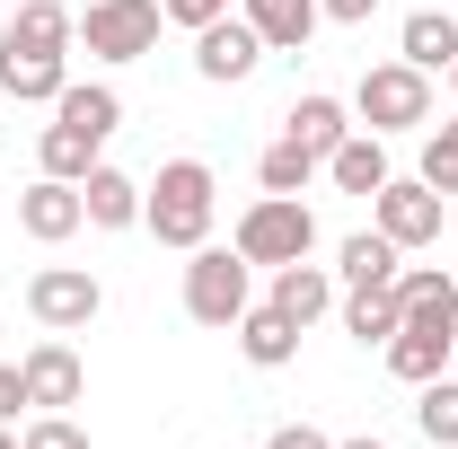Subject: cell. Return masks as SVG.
<instances>
[{
	"label": "cell",
	"instance_id": "1",
	"mask_svg": "<svg viewBox=\"0 0 458 449\" xmlns=\"http://www.w3.org/2000/svg\"><path fill=\"white\" fill-rule=\"evenodd\" d=\"M212 203H221V185H212V168L203 159H168V168L141 185V229L159 238V247H203L212 238Z\"/></svg>",
	"mask_w": 458,
	"mask_h": 449
},
{
	"label": "cell",
	"instance_id": "2",
	"mask_svg": "<svg viewBox=\"0 0 458 449\" xmlns=\"http://www.w3.org/2000/svg\"><path fill=\"white\" fill-rule=\"evenodd\" d=\"M247 265H300L309 247H318V212L300 203V194H256L247 212H238V238H229Z\"/></svg>",
	"mask_w": 458,
	"mask_h": 449
},
{
	"label": "cell",
	"instance_id": "3",
	"mask_svg": "<svg viewBox=\"0 0 458 449\" xmlns=\"http://www.w3.org/2000/svg\"><path fill=\"white\" fill-rule=\"evenodd\" d=\"M352 114H361V132H379V141L432 123V71H414V62H379V71H361Z\"/></svg>",
	"mask_w": 458,
	"mask_h": 449
},
{
	"label": "cell",
	"instance_id": "4",
	"mask_svg": "<svg viewBox=\"0 0 458 449\" xmlns=\"http://www.w3.org/2000/svg\"><path fill=\"white\" fill-rule=\"evenodd\" d=\"M256 300H247V256L238 247H194L185 256V318L194 326H238Z\"/></svg>",
	"mask_w": 458,
	"mask_h": 449
},
{
	"label": "cell",
	"instance_id": "5",
	"mask_svg": "<svg viewBox=\"0 0 458 449\" xmlns=\"http://www.w3.org/2000/svg\"><path fill=\"white\" fill-rule=\"evenodd\" d=\"M159 27H168L159 0H89L80 45H89L98 62H141V54H159Z\"/></svg>",
	"mask_w": 458,
	"mask_h": 449
},
{
	"label": "cell",
	"instance_id": "6",
	"mask_svg": "<svg viewBox=\"0 0 458 449\" xmlns=\"http://www.w3.org/2000/svg\"><path fill=\"white\" fill-rule=\"evenodd\" d=\"M441 221H450V194H432L423 176H388V185L370 194V229L397 238V247H432Z\"/></svg>",
	"mask_w": 458,
	"mask_h": 449
},
{
	"label": "cell",
	"instance_id": "7",
	"mask_svg": "<svg viewBox=\"0 0 458 449\" xmlns=\"http://www.w3.org/2000/svg\"><path fill=\"white\" fill-rule=\"evenodd\" d=\"M27 309H36L45 335H80V326H98L106 291H98V274H80V265H45V274L27 282Z\"/></svg>",
	"mask_w": 458,
	"mask_h": 449
},
{
	"label": "cell",
	"instance_id": "8",
	"mask_svg": "<svg viewBox=\"0 0 458 449\" xmlns=\"http://www.w3.org/2000/svg\"><path fill=\"white\" fill-rule=\"evenodd\" d=\"M256 62H265V36H256L247 18H212V27H194V71H203L212 89H238Z\"/></svg>",
	"mask_w": 458,
	"mask_h": 449
},
{
	"label": "cell",
	"instance_id": "9",
	"mask_svg": "<svg viewBox=\"0 0 458 449\" xmlns=\"http://www.w3.org/2000/svg\"><path fill=\"white\" fill-rule=\"evenodd\" d=\"M397 318L414 335H458V282L441 265H405L397 274Z\"/></svg>",
	"mask_w": 458,
	"mask_h": 449
},
{
	"label": "cell",
	"instance_id": "10",
	"mask_svg": "<svg viewBox=\"0 0 458 449\" xmlns=\"http://www.w3.org/2000/svg\"><path fill=\"white\" fill-rule=\"evenodd\" d=\"M18 229H27L36 247H62L71 229H89V212H80V185H71V176H36V185L18 194Z\"/></svg>",
	"mask_w": 458,
	"mask_h": 449
},
{
	"label": "cell",
	"instance_id": "11",
	"mask_svg": "<svg viewBox=\"0 0 458 449\" xmlns=\"http://www.w3.org/2000/svg\"><path fill=\"white\" fill-rule=\"evenodd\" d=\"M18 370H27V405H45V414H62V405H80V396H89V370H80V352H71V343H36Z\"/></svg>",
	"mask_w": 458,
	"mask_h": 449
},
{
	"label": "cell",
	"instance_id": "12",
	"mask_svg": "<svg viewBox=\"0 0 458 449\" xmlns=\"http://www.w3.org/2000/svg\"><path fill=\"white\" fill-rule=\"evenodd\" d=\"M283 132L300 141V150H318V159H327V150H344V141H352L361 123H352V106H344V97H327V89H309V97H291Z\"/></svg>",
	"mask_w": 458,
	"mask_h": 449
},
{
	"label": "cell",
	"instance_id": "13",
	"mask_svg": "<svg viewBox=\"0 0 458 449\" xmlns=\"http://www.w3.org/2000/svg\"><path fill=\"white\" fill-rule=\"evenodd\" d=\"M238 18L265 36V54H309V36H318V0H238Z\"/></svg>",
	"mask_w": 458,
	"mask_h": 449
},
{
	"label": "cell",
	"instance_id": "14",
	"mask_svg": "<svg viewBox=\"0 0 458 449\" xmlns=\"http://www.w3.org/2000/svg\"><path fill=\"white\" fill-rule=\"evenodd\" d=\"M80 212H89V229H132L141 221V176H123V168H98L80 176Z\"/></svg>",
	"mask_w": 458,
	"mask_h": 449
},
{
	"label": "cell",
	"instance_id": "15",
	"mask_svg": "<svg viewBox=\"0 0 458 449\" xmlns=\"http://www.w3.org/2000/svg\"><path fill=\"white\" fill-rule=\"evenodd\" d=\"M98 150H106V132H98V123H80V114H54V123H45V141H36L45 176H71V185L98 168Z\"/></svg>",
	"mask_w": 458,
	"mask_h": 449
},
{
	"label": "cell",
	"instance_id": "16",
	"mask_svg": "<svg viewBox=\"0 0 458 449\" xmlns=\"http://www.w3.org/2000/svg\"><path fill=\"white\" fill-rule=\"evenodd\" d=\"M62 89H71L62 54H18V45H0V97H18V106H54Z\"/></svg>",
	"mask_w": 458,
	"mask_h": 449
},
{
	"label": "cell",
	"instance_id": "17",
	"mask_svg": "<svg viewBox=\"0 0 458 449\" xmlns=\"http://www.w3.org/2000/svg\"><path fill=\"white\" fill-rule=\"evenodd\" d=\"M335 274L352 282V291H388V282L405 274V247H397V238H379V229H352V238L335 247Z\"/></svg>",
	"mask_w": 458,
	"mask_h": 449
},
{
	"label": "cell",
	"instance_id": "18",
	"mask_svg": "<svg viewBox=\"0 0 458 449\" xmlns=\"http://www.w3.org/2000/svg\"><path fill=\"white\" fill-rule=\"evenodd\" d=\"M274 309H283L291 326H318V318L335 309V274L309 265V256H300V265H274Z\"/></svg>",
	"mask_w": 458,
	"mask_h": 449
},
{
	"label": "cell",
	"instance_id": "19",
	"mask_svg": "<svg viewBox=\"0 0 458 449\" xmlns=\"http://www.w3.org/2000/svg\"><path fill=\"white\" fill-rule=\"evenodd\" d=\"M0 45H18V54H62V45H80V18H71L62 0H18V18L0 27Z\"/></svg>",
	"mask_w": 458,
	"mask_h": 449
},
{
	"label": "cell",
	"instance_id": "20",
	"mask_svg": "<svg viewBox=\"0 0 458 449\" xmlns=\"http://www.w3.org/2000/svg\"><path fill=\"white\" fill-rule=\"evenodd\" d=\"M397 62H414V71H450L458 62V18L450 9H414L397 27Z\"/></svg>",
	"mask_w": 458,
	"mask_h": 449
},
{
	"label": "cell",
	"instance_id": "21",
	"mask_svg": "<svg viewBox=\"0 0 458 449\" xmlns=\"http://www.w3.org/2000/svg\"><path fill=\"white\" fill-rule=\"evenodd\" d=\"M229 335H238V352H247L256 370H283L291 352H300V326H291V318L274 309V300H265V309H247V318H238Z\"/></svg>",
	"mask_w": 458,
	"mask_h": 449
},
{
	"label": "cell",
	"instance_id": "22",
	"mask_svg": "<svg viewBox=\"0 0 458 449\" xmlns=\"http://www.w3.org/2000/svg\"><path fill=\"white\" fill-rule=\"evenodd\" d=\"M379 352H388V370H397L405 388H423V379H441V370H450L458 335H414V326H397V335L379 343Z\"/></svg>",
	"mask_w": 458,
	"mask_h": 449
},
{
	"label": "cell",
	"instance_id": "23",
	"mask_svg": "<svg viewBox=\"0 0 458 449\" xmlns=\"http://www.w3.org/2000/svg\"><path fill=\"white\" fill-rule=\"evenodd\" d=\"M327 176H335L344 194H361V203H370V194L388 185V150H379V132H352L344 150H327Z\"/></svg>",
	"mask_w": 458,
	"mask_h": 449
},
{
	"label": "cell",
	"instance_id": "24",
	"mask_svg": "<svg viewBox=\"0 0 458 449\" xmlns=\"http://www.w3.org/2000/svg\"><path fill=\"white\" fill-rule=\"evenodd\" d=\"M327 168V159H318V150H300V141H265V159H256V185H265V194H309V176Z\"/></svg>",
	"mask_w": 458,
	"mask_h": 449
},
{
	"label": "cell",
	"instance_id": "25",
	"mask_svg": "<svg viewBox=\"0 0 458 449\" xmlns=\"http://www.w3.org/2000/svg\"><path fill=\"white\" fill-rule=\"evenodd\" d=\"M397 326H405V318H397V282H388V291H352V300H344V335H352V343H388Z\"/></svg>",
	"mask_w": 458,
	"mask_h": 449
},
{
	"label": "cell",
	"instance_id": "26",
	"mask_svg": "<svg viewBox=\"0 0 458 449\" xmlns=\"http://www.w3.org/2000/svg\"><path fill=\"white\" fill-rule=\"evenodd\" d=\"M414 423H423V441H432V449H458V370L423 379V396H414Z\"/></svg>",
	"mask_w": 458,
	"mask_h": 449
},
{
	"label": "cell",
	"instance_id": "27",
	"mask_svg": "<svg viewBox=\"0 0 458 449\" xmlns=\"http://www.w3.org/2000/svg\"><path fill=\"white\" fill-rule=\"evenodd\" d=\"M423 185H432V194H458V114L423 141Z\"/></svg>",
	"mask_w": 458,
	"mask_h": 449
},
{
	"label": "cell",
	"instance_id": "28",
	"mask_svg": "<svg viewBox=\"0 0 458 449\" xmlns=\"http://www.w3.org/2000/svg\"><path fill=\"white\" fill-rule=\"evenodd\" d=\"M18 449H89V432H80L71 414H36V423L18 432Z\"/></svg>",
	"mask_w": 458,
	"mask_h": 449
},
{
	"label": "cell",
	"instance_id": "29",
	"mask_svg": "<svg viewBox=\"0 0 458 449\" xmlns=\"http://www.w3.org/2000/svg\"><path fill=\"white\" fill-rule=\"evenodd\" d=\"M168 9V27H212V18H229V0H159Z\"/></svg>",
	"mask_w": 458,
	"mask_h": 449
},
{
	"label": "cell",
	"instance_id": "30",
	"mask_svg": "<svg viewBox=\"0 0 458 449\" xmlns=\"http://www.w3.org/2000/svg\"><path fill=\"white\" fill-rule=\"evenodd\" d=\"M18 405H27V370L0 361V423H18Z\"/></svg>",
	"mask_w": 458,
	"mask_h": 449
},
{
	"label": "cell",
	"instance_id": "31",
	"mask_svg": "<svg viewBox=\"0 0 458 449\" xmlns=\"http://www.w3.org/2000/svg\"><path fill=\"white\" fill-rule=\"evenodd\" d=\"M265 449H335V441H327L318 423H283V432H274V441H265Z\"/></svg>",
	"mask_w": 458,
	"mask_h": 449
},
{
	"label": "cell",
	"instance_id": "32",
	"mask_svg": "<svg viewBox=\"0 0 458 449\" xmlns=\"http://www.w3.org/2000/svg\"><path fill=\"white\" fill-rule=\"evenodd\" d=\"M318 9H327V18H335V27H361V18H370V9H379V0H318Z\"/></svg>",
	"mask_w": 458,
	"mask_h": 449
},
{
	"label": "cell",
	"instance_id": "33",
	"mask_svg": "<svg viewBox=\"0 0 458 449\" xmlns=\"http://www.w3.org/2000/svg\"><path fill=\"white\" fill-rule=\"evenodd\" d=\"M335 449H388V441H370V432H361V441H335Z\"/></svg>",
	"mask_w": 458,
	"mask_h": 449
},
{
	"label": "cell",
	"instance_id": "34",
	"mask_svg": "<svg viewBox=\"0 0 458 449\" xmlns=\"http://www.w3.org/2000/svg\"><path fill=\"white\" fill-rule=\"evenodd\" d=\"M0 449H18V432H9V423H0Z\"/></svg>",
	"mask_w": 458,
	"mask_h": 449
},
{
	"label": "cell",
	"instance_id": "35",
	"mask_svg": "<svg viewBox=\"0 0 458 449\" xmlns=\"http://www.w3.org/2000/svg\"><path fill=\"white\" fill-rule=\"evenodd\" d=\"M450 89H458V62H450Z\"/></svg>",
	"mask_w": 458,
	"mask_h": 449
},
{
	"label": "cell",
	"instance_id": "36",
	"mask_svg": "<svg viewBox=\"0 0 458 449\" xmlns=\"http://www.w3.org/2000/svg\"><path fill=\"white\" fill-rule=\"evenodd\" d=\"M450 370H458V352H450Z\"/></svg>",
	"mask_w": 458,
	"mask_h": 449
},
{
	"label": "cell",
	"instance_id": "37",
	"mask_svg": "<svg viewBox=\"0 0 458 449\" xmlns=\"http://www.w3.org/2000/svg\"><path fill=\"white\" fill-rule=\"evenodd\" d=\"M0 9H9V0H0Z\"/></svg>",
	"mask_w": 458,
	"mask_h": 449
}]
</instances>
